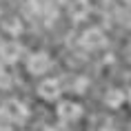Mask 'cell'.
<instances>
[{
    "instance_id": "6da1fadb",
    "label": "cell",
    "mask_w": 131,
    "mask_h": 131,
    "mask_svg": "<svg viewBox=\"0 0 131 131\" xmlns=\"http://www.w3.org/2000/svg\"><path fill=\"white\" fill-rule=\"evenodd\" d=\"M27 118H29V109L20 100H5L0 104V120H5V122L22 124Z\"/></svg>"
},
{
    "instance_id": "7a4b0ae2",
    "label": "cell",
    "mask_w": 131,
    "mask_h": 131,
    "mask_svg": "<svg viewBox=\"0 0 131 131\" xmlns=\"http://www.w3.org/2000/svg\"><path fill=\"white\" fill-rule=\"evenodd\" d=\"M49 69H51V58L45 51H38V53H34L27 60V71L31 76H40V73H45Z\"/></svg>"
},
{
    "instance_id": "3957f363",
    "label": "cell",
    "mask_w": 131,
    "mask_h": 131,
    "mask_svg": "<svg viewBox=\"0 0 131 131\" xmlns=\"http://www.w3.org/2000/svg\"><path fill=\"white\" fill-rule=\"evenodd\" d=\"M80 45H82L84 49H89V51H96V49H100V47L107 45V38H104V34L98 27H93V29H87V31L82 34Z\"/></svg>"
},
{
    "instance_id": "277c9868",
    "label": "cell",
    "mask_w": 131,
    "mask_h": 131,
    "mask_svg": "<svg viewBox=\"0 0 131 131\" xmlns=\"http://www.w3.org/2000/svg\"><path fill=\"white\" fill-rule=\"evenodd\" d=\"M80 116H82V107L78 102H73V100H62L58 104V118L64 120V122H73Z\"/></svg>"
},
{
    "instance_id": "5b68a950",
    "label": "cell",
    "mask_w": 131,
    "mask_h": 131,
    "mask_svg": "<svg viewBox=\"0 0 131 131\" xmlns=\"http://www.w3.org/2000/svg\"><path fill=\"white\" fill-rule=\"evenodd\" d=\"M22 56V45L16 40H9V42H2L0 45V60L7 62V64H14L18 62V58Z\"/></svg>"
},
{
    "instance_id": "8992f818",
    "label": "cell",
    "mask_w": 131,
    "mask_h": 131,
    "mask_svg": "<svg viewBox=\"0 0 131 131\" xmlns=\"http://www.w3.org/2000/svg\"><path fill=\"white\" fill-rule=\"evenodd\" d=\"M60 80H56V78H47V80H42L40 84H38V96L42 98V100H56V98L60 96Z\"/></svg>"
},
{
    "instance_id": "52a82bcc",
    "label": "cell",
    "mask_w": 131,
    "mask_h": 131,
    "mask_svg": "<svg viewBox=\"0 0 131 131\" xmlns=\"http://www.w3.org/2000/svg\"><path fill=\"white\" fill-rule=\"evenodd\" d=\"M89 11H91L89 0H73L69 5V16H71V20H76V22L84 20L89 16Z\"/></svg>"
},
{
    "instance_id": "ba28073f",
    "label": "cell",
    "mask_w": 131,
    "mask_h": 131,
    "mask_svg": "<svg viewBox=\"0 0 131 131\" xmlns=\"http://www.w3.org/2000/svg\"><path fill=\"white\" fill-rule=\"evenodd\" d=\"M122 102H124V93L120 89H109L107 93H104V104H109L111 109L120 107Z\"/></svg>"
},
{
    "instance_id": "9c48e42d",
    "label": "cell",
    "mask_w": 131,
    "mask_h": 131,
    "mask_svg": "<svg viewBox=\"0 0 131 131\" xmlns=\"http://www.w3.org/2000/svg\"><path fill=\"white\" fill-rule=\"evenodd\" d=\"M5 29H7L9 34H16V36H18V34L22 31V22H20V20H16V18H14V20H9L7 25H5Z\"/></svg>"
},
{
    "instance_id": "30bf717a",
    "label": "cell",
    "mask_w": 131,
    "mask_h": 131,
    "mask_svg": "<svg viewBox=\"0 0 131 131\" xmlns=\"http://www.w3.org/2000/svg\"><path fill=\"white\" fill-rule=\"evenodd\" d=\"M9 84H11V78H9L7 71H0V89H7Z\"/></svg>"
},
{
    "instance_id": "8fae6325",
    "label": "cell",
    "mask_w": 131,
    "mask_h": 131,
    "mask_svg": "<svg viewBox=\"0 0 131 131\" xmlns=\"http://www.w3.org/2000/svg\"><path fill=\"white\" fill-rule=\"evenodd\" d=\"M0 131H11V127H7V124H0Z\"/></svg>"
},
{
    "instance_id": "7c38bea8",
    "label": "cell",
    "mask_w": 131,
    "mask_h": 131,
    "mask_svg": "<svg viewBox=\"0 0 131 131\" xmlns=\"http://www.w3.org/2000/svg\"><path fill=\"white\" fill-rule=\"evenodd\" d=\"M122 2H124V5H131V0H122Z\"/></svg>"
},
{
    "instance_id": "4fadbf2b",
    "label": "cell",
    "mask_w": 131,
    "mask_h": 131,
    "mask_svg": "<svg viewBox=\"0 0 131 131\" xmlns=\"http://www.w3.org/2000/svg\"><path fill=\"white\" fill-rule=\"evenodd\" d=\"M129 102H131V91H129Z\"/></svg>"
}]
</instances>
